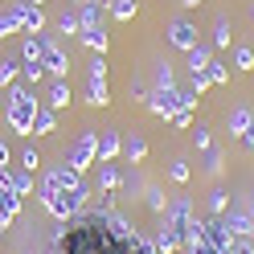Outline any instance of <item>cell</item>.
I'll return each mask as SVG.
<instances>
[{"label":"cell","mask_w":254,"mask_h":254,"mask_svg":"<svg viewBox=\"0 0 254 254\" xmlns=\"http://www.w3.org/2000/svg\"><path fill=\"white\" fill-rule=\"evenodd\" d=\"M205 172H209V177H217V172H221V148H217V144L205 148Z\"/></svg>","instance_id":"4dcf8cb0"},{"label":"cell","mask_w":254,"mask_h":254,"mask_svg":"<svg viewBox=\"0 0 254 254\" xmlns=\"http://www.w3.org/2000/svg\"><path fill=\"white\" fill-rule=\"evenodd\" d=\"M21 74H25L29 86H37L41 78H45V66H41V62H21Z\"/></svg>","instance_id":"83f0119b"},{"label":"cell","mask_w":254,"mask_h":254,"mask_svg":"<svg viewBox=\"0 0 254 254\" xmlns=\"http://www.w3.org/2000/svg\"><path fill=\"white\" fill-rule=\"evenodd\" d=\"M246 17H250V21H254V4H250V8H246Z\"/></svg>","instance_id":"60d3db41"},{"label":"cell","mask_w":254,"mask_h":254,"mask_svg":"<svg viewBox=\"0 0 254 254\" xmlns=\"http://www.w3.org/2000/svg\"><path fill=\"white\" fill-rule=\"evenodd\" d=\"M209 62H213V50L197 41L193 50H189V74H205V70H209Z\"/></svg>","instance_id":"9a60e30c"},{"label":"cell","mask_w":254,"mask_h":254,"mask_svg":"<svg viewBox=\"0 0 254 254\" xmlns=\"http://www.w3.org/2000/svg\"><path fill=\"white\" fill-rule=\"evenodd\" d=\"M226 254H254V246H250V238H234V246Z\"/></svg>","instance_id":"74e56055"},{"label":"cell","mask_w":254,"mask_h":254,"mask_svg":"<svg viewBox=\"0 0 254 254\" xmlns=\"http://www.w3.org/2000/svg\"><path fill=\"white\" fill-rule=\"evenodd\" d=\"M21 29V4H12L0 12V37H8V33H17Z\"/></svg>","instance_id":"44dd1931"},{"label":"cell","mask_w":254,"mask_h":254,"mask_svg":"<svg viewBox=\"0 0 254 254\" xmlns=\"http://www.w3.org/2000/svg\"><path fill=\"white\" fill-rule=\"evenodd\" d=\"M29 4H41V0H29Z\"/></svg>","instance_id":"b9f144b4"},{"label":"cell","mask_w":254,"mask_h":254,"mask_svg":"<svg viewBox=\"0 0 254 254\" xmlns=\"http://www.w3.org/2000/svg\"><path fill=\"white\" fill-rule=\"evenodd\" d=\"M148 209H152V213H164V209H168V197L160 193V189H148Z\"/></svg>","instance_id":"836d02e7"},{"label":"cell","mask_w":254,"mask_h":254,"mask_svg":"<svg viewBox=\"0 0 254 254\" xmlns=\"http://www.w3.org/2000/svg\"><path fill=\"white\" fill-rule=\"evenodd\" d=\"M58 33H82V21H78V8H66V12H62V17H58Z\"/></svg>","instance_id":"7402d4cb"},{"label":"cell","mask_w":254,"mask_h":254,"mask_svg":"<svg viewBox=\"0 0 254 254\" xmlns=\"http://www.w3.org/2000/svg\"><path fill=\"white\" fill-rule=\"evenodd\" d=\"M41 66L50 70L54 78H66V74H70V54L62 50V45H58L54 37H45V54H41Z\"/></svg>","instance_id":"8992f818"},{"label":"cell","mask_w":254,"mask_h":254,"mask_svg":"<svg viewBox=\"0 0 254 254\" xmlns=\"http://www.w3.org/2000/svg\"><path fill=\"white\" fill-rule=\"evenodd\" d=\"M17 70H21V62H12V58L0 62V86H12V82H17Z\"/></svg>","instance_id":"f1b7e54d"},{"label":"cell","mask_w":254,"mask_h":254,"mask_svg":"<svg viewBox=\"0 0 254 254\" xmlns=\"http://www.w3.org/2000/svg\"><path fill=\"white\" fill-rule=\"evenodd\" d=\"M164 226L168 230H177L181 234V246H185V234H189V226H193V209H189V197H177L164 209Z\"/></svg>","instance_id":"5b68a950"},{"label":"cell","mask_w":254,"mask_h":254,"mask_svg":"<svg viewBox=\"0 0 254 254\" xmlns=\"http://www.w3.org/2000/svg\"><path fill=\"white\" fill-rule=\"evenodd\" d=\"M250 152H254V144H250Z\"/></svg>","instance_id":"ee69618b"},{"label":"cell","mask_w":254,"mask_h":254,"mask_svg":"<svg viewBox=\"0 0 254 254\" xmlns=\"http://www.w3.org/2000/svg\"><path fill=\"white\" fill-rule=\"evenodd\" d=\"M168 123H172V127H181V131H189V127L197 123V119H193V107H181V111H177V115H172Z\"/></svg>","instance_id":"1f68e13d"},{"label":"cell","mask_w":254,"mask_h":254,"mask_svg":"<svg viewBox=\"0 0 254 254\" xmlns=\"http://www.w3.org/2000/svg\"><path fill=\"white\" fill-rule=\"evenodd\" d=\"M0 185H4V189H12V193H17V197H29V193H33V172H17V168H0Z\"/></svg>","instance_id":"30bf717a"},{"label":"cell","mask_w":254,"mask_h":254,"mask_svg":"<svg viewBox=\"0 0 254 254\" xmlns=\"http://www.w3.org/2000/svg\"><path fill=\"white\" fill-rule=\"evenodd\" d=\"M250 127H254V111H250V107H234V111H230V131L242 139Z\"/></svg>","instance_id":"2e32d148"},{"label":"cell","mask_w":254,"mask_h":254,"mask_svg":"<svg viewBox=\"0 0 254 254\" xmlns=\"http://www.w3.org/2000/svg\"><path fill=\"white\" fill-rule=\"evenodd\" d=\"M226 209H230V193H226V189H213V193H209V213L221 217Z\"/></svg>","instance_id":"484cf974"},{"label":"cell","mask_w":254,"mask_h":254,"mask_svg":"<svg viewBox=\"0 0 254 254\" xmlns=\"http://www.w3.org/2000/svg\"><path fill=\"white\" fill-rule=\"evenodd\" d=\"M94 4H107V0H94Z\"/></svg>","instance_id":"7bdbcfd3"},{"label":"cell","mask_w":254,"mask_h":254,"mask_svg":"<svg viewBox=\"0 0 254 254\" xmlns=\"http://www.w3.org/2000/svg\"><path fill=\"white\" fill-rule=\"evenodd\" d=\"M78 41H82L90 54H107V29H103V25H99V29H82Z\"/></svg>","instance_id":"e0dca14e"},{"label":"cell","mask_w":254,"mask_h":254,"mask_svg":"<svg viewBox=\"0 0 254 254\" xmlns=\"http://www.w3.org/2000/svg\"><path fill=\"white\" fill-rule=\"evenodd\" d=\"M135 12H139L135 0H111V17H115V21H131Z\"/></svg>","instance_id":"603a6c76"},{"label":"cell","mask_w":254,"mask_h":254,"mask_svg":"<svg viewBox=\"0 0 254 254\" xmlns=\"http://www.w3.org/2000/svg\"><path fill=\"white\" fill-rule=\"evenodd\" d=\"M86 103L90 107H107L111 94H107V58L94 54L90 58V70H86Z\"/></svg>","instance_id":"3957f363"},{"label":"cell","mask_w":254,"mask_h":254,"mask_svg":"<svg viewBox=\"0 0 254 254\" xmlns=\"http://www.w3.org/2000/svg\"><path fill=\"white\" fill-rule=\"evenodd\" d=\"M156 250H160V254H177L181 250V234L168 230V226H160V234H156Z\"/></svg>","instance_id":"d6986e66"},{"label":"cell","mask_w":254,"mask_h":254,"mask_svg":"<svg viewBox=\"0 0 254 254\" xmlns=\"http://www.w3.org/2000/svg\"><path fill=\"white\" fill-rule=\"evenodd\" d=\"M205 78H209L213 86H226V82H230V70H226V62H217V58H213V62H209V70H205Z\"/></svg>","instance_id":"cb8c5ba5"},{"label":"cell","mask_w":254,"mask_h":254,"mask_svg":"<svg viewBox=\"0 0 254 254\" xmlns=\"http://www.w3.org/2000/svg\"><path fill=\"white\" fill-rule=\"evenodd\" d=\"M41 205H45V213H50L54 221H70L86 209V197H90V189L82 181V172H74L70 164H62L54 168L50 177L41 181Z\"/></svg>","instance_id":"6da1fadb"},{"label":"cell","mask_w":254,"mask_h":254,"mask_svg":"<svg viewBox=\"0 0 254 254\" xmlns=\"http://www.w3.org/2000/svg\"><path fill=\"white\" fill-rule=\"evenodd\" d=\"M119 156H127L131 164H144V156H148V139L139 135V131H131V135L123 139V152H119Z\"/></svg>","instance_id":"4fadbf2b"},{"label":"cell","mask_w":254,"mask_h":254,"mask_svg":"<svg viewBox=\"0 0 254 254\" xmlns=\"http://www.w3.org/2000/svg\"><path fill=\"white\" fill-rule=\"evenodd\" d=\"M221 226L230 230V238H250V234H254V213H246V209H226V213H221Z\"/></svg>","instance_id":"ba28073f"},{"label":"cell","mask_w":254,"mask_h":254,"mask_svg":"<svg viewBox=\"0 0 254 254\" xmlns=\"http://www.w3.org/2000/svg\"><path fill=\"white\" fill-rule=\"evenodd\" d=\"M181 4H185V8H197V4H205V0H181Z\"/></svg>","instance_id":"ab89813d"},{"label":"cell","mask_w":254,"mask_h":254,"mask_svg":"<svg viewBox=\"0 0 254 254\" xmlns=\"http://www.w3.org/2000/svg\"><path fill=\"white\" fill-rule=\"evenodd\" d=\"M226 45H230V21L217 17L213 21V50H226Z\"/></svg>","instance_id":"d4e9b609"},{"label":"cell","mask_w":254,"mask_h":254,"mask_svg":"<svg viewBox=\"0 0 254 254\" xmlns=\"http://www.w3.org/2000/svg\"><path fill=\"white\" fill-rule=\"evenodd\" d=\"M168 177L177 181V185H185V181H189V164H185V160H172V168H168Z\"/></svg>","instance_id":"8d00e7d4"},{"label":"cell","mask_w":254,"mask_h":254,"mask_svg":"<svg viewBox=\"0 0 254 254\" xmlns=\"http://www.w3.org/2000/svg\"><path fill=\"white\" fill-rule=\"evenodd\" d=\"M21 29H25V33H41V29H45V12H41V4H29V0H21Z\"/></svg>","instance_id":"7c38bea8"},{"label":"cell","mask_w":254,"mask_h":254,"mask_svg":"<svg viewBox=\"0 0 254 254\" xmlns=\"http://www.w3.org/2000/svg\"><path fill=\"white\" fill-rule=\"evenodd\" d=\"M37 99H33V86L29 82H12L8 86V127L17 135H33V119H37Z\"/></svg>","instance_id":"7a4b0ae2"},{"label":"cell","mask_w":254,"mask_h":254,"mask_svg":"<svg viewBox=\"0 0 254 254\" xmlns=\"http://www.w3.org/2000/svg\"><path fill=\"white\" fill-rule=\"evenodd\" d=\"M168 45H177V50L189 54V50L197 45V25L189 21V17H177V21L168 25Z\"/></svg>","instance_id":"52a82bcc"},{"label":"cell","mask_w":254,"mask_h":254,"mask_svg":"<svg viewBox=\"0 0 254 254\" xmlns=\"http://www.w3.org/2000/svg\"><path fill=\"white\" fill-rule=\"evenodd\" d=\"M127 90L135 94V103H144V107H148V99H152V90L144 86V78H131V86H127Z\"/></svg>","instance_id":"d590c367"},{"label":"cell","mask_w":254,"mask_h":254,"mask_svg":"<svg viewBox=\"0 0 254 254\" xmlns=\"http://www.w3.org/2000/svg\"><path fill=\"white\" fill-rule=\"evenodd\" d=\"M54 127H58V111L54 107H41L37 119H33V135H50Z\"/></svg>","instance_id":"ac0fdd59"},{"label":"cell","mask_w":254,"mask_h":254,"mask_svg":"<svg viewBox=\"0 0 254 254\" xmlns=\"http://www.w3.org/2000/svg\"><path fill=\"white\" fill-rule=\"evenodd\" d=\"M94 148H99V131H86V135H78V144L70 148V168L74 172H86L90 164H94Z\"/></svg>","instance_id":"277c9868"},{"label":"cell","mask_w":254,"mask_h":254,"mask_svg":"<svg viewBox=\"0 0 254 254\" xmlns=\"http://www.w3.org/2000/svg\"><path fill=\"white\" fill-rule=\"evenodd\" d=\"M21 168H25V172H37V168H41L37 148H25V152H21Z\"/></svg>","instance_id":"e575fe53"},{"label":"cell","mask_w":254,"mask_h":254,"mask_svg":"<svg viewBox=\"0 0 254 254\" xmlns=\"http://www.w3.org/2000/svg\"><path fill=\"white\" fill-rule=\"evenodd\" d=\"M189 131H193V144H197V152L213 148V135H209V127H205V123H193V127H189Z\"/></svg>","instance_id":"4316f807"},{"label":"cell","mask_w":254,"mask_h":254,"mask_svg":"<svg viewBox=\"0 0 254 254\" xmlns=\"http://www.w3.org/2000/svg\"><path fill=\"white\" fill-rule=\"evenodd\" d=\"M45 103H50L54 111H66V107H70V82H66V78H54V82H50Z\"/></svg>","instance_id":"5bb4252c"},{"label":"cell","mask_w":254,"mask_h":254,"mask_svg":"<svg viewBox=\"0 0 254 254\" xmlns=\"http://www.w3.org/2000/svg\"><path fill=\"white\" fill-rule=\"evenodd\" d=\"M99 185H103V193H115V189L123 185L119 168H115V164H99Z\"/></svg>","instance_id":"ffe728a7"},{"label":"cell","mask_w":254,"mask_h":254,"mask_svg":"<svg viewBox=\"0 0 254 254\" xmlns=\"http://www.w3.org/2000/svg\"><path fill=\"white\" fill-rule=\"evenodd\" d=\"M168 86H177V82H172V66L160 62V66H156V90H168Z\"/></svg>","instance_id":"d6a6232c"},{"label":"cell","mask_w":254,"mask_h":254,"mask_svg":"<svg viewBox=\"0 0 254 254\" xmlns=\"http://www.w3.org/2000/svg\"><path fill=\"white\" fill-rule=\"evenodd\" d=\"M8 160H12V148L4 144V139H0V168H8Z\"/></svg>","instance_id":"f35d334b"},{"label":"cell","mask_w":254,"mask_h":254,"mask_svg":"<svg viewBox=\"0 0 254 254\" xmlns=\"http://www.w3.org/2000/svg\"><path fill=\"white\" fill-rule=\"evenodd\" d=\"M123 152L119 131H99V148H94V164H115V156Z\"/></svg>","instance_id":"9c48e42d"},{"label":"cell","mask_w":254,"mask_h":254,"mask_svg":"<svg viewBox=\"0 0 254 254\" xmlns=\"http://www.w3.org/2000/svg\"><path fill=\"white\" fill-rule=\"evenodd\" d=\"M234 66L238 70H254V50H250V45H238V50H234Z\"/></svg>","instance_id":"f546056e"},{"label":"cell","mask_w":254,"mask_h":254,"mask_svg":"<svg viewBox=\"0 0 254 254\" xmlns=\"http://www.w3.org/2000/svg\"><path fill=\"white\" fill-rule=\"evenodd\" d=\"M17 213H21V197L0 185V230H8L12 221H17Z\"/></svg>","instance_id":"8fae6325"}]
</instances>
